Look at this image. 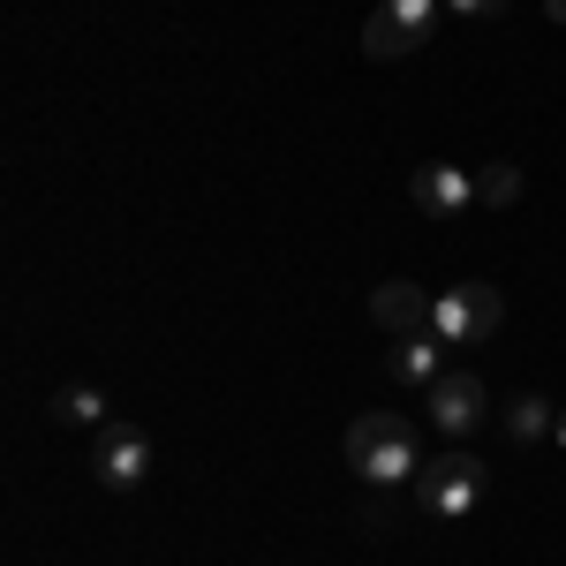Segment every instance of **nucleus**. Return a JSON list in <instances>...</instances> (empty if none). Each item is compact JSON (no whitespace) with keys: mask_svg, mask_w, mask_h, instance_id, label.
Segmentation results:
<instances>
[{"mask_svg":"<svg viewBox=\"0 0 566 566\" xmlns=\"http://www.w3.org/2000/svg\"><path fill=\"white\" fill-rule=\"evenodd\" d=\"M348 469L370 483V491H392V483L423 476L416 423H408V416H392V408H378V416H355V423H348Z\"/></svg>","mask_w":566,"mask_h":566,"instance_id":"1","label":"nucleus"},{"mask_svg":"<svg viewBox=\"0 0 566 566\" xmlns=\"http://www.w3.org/2000/svg\"><path fill=\"white\" fill-rule=\"evenodd\" d=\"M499 317H506V303H499V287H483V280H461V287H438L431 295V333L446 340V348H476V340H491Z\"/></svg>","mask_w":566,"mask_h":566,"instance_id":"2","label":"nucleus"},{"mask_svg":"<svg viewBox=\"0 0 566 566\" xmlns=\"http://www.w3.org/2000/svg\"><path fill=\"white\" fill-rule=\"evenodd\" d=\"M483 499V461L476 453H438V461H423V476H416V506L431 514V522H461L469 506Z\"/></svg>","mask_w":566,"mask_h":566,"instance_id":"3","label":"nucleus"},{"mask_svg":"<svg viewBox=\"0 0 566 566\" xmlns=\"http://www.w3.org/2000/svg\"><path fill=\"white\" fill-rule=\"evenodd\" d=\"M438 31V0H378L370 23H363V53L370 61H400L416 45H431Z\"/></svg>","mask_w":566,"mask_h":566,"instance_id":"4","label":"nucleus"},{"mask_svg":"<svg viewBox=\"0 0 566 566\" xmlns=\"http://www.w3.org/2000/svg\"><path fill=\"white\" fill-rule=\"evenodd\" d=\"M91 469L106 491H136V483L151 476V438L136 431V423H106L98 446H91Z\"/></svg>","mask_w":566,"mask_h":566,"instance_id":"5","label":"nucleus"},{"mask_svg":"<svg viewBox=\"0 0 566 566\" xmlns=\"http://www.w3.org/2000/svg\"><path fill=\"white\" fill-rule=\"evenodd\" d=\"M408 205H416L423 219H461L469 205H476V175L431 159V167H416V181H408Z\"/></svg>","mask_w":566,"mask_h":566,"instance_id":"6","label":"nucleus"},{"mask_svg":"<svg viewBox=\"0 0 566 566\" xmlns=\"http://www.w3.org/2000/svg\"><path fill=\"white\" fill-rule=\"evenodd\" d=\"M423 400H431V423L446 438H469L483 423V378H476V370H446Z\"/></svg>","mask_w":566,"mask_h":566,"instance_id":"7","label":"nucleus"},{"mask_svg":"<svg viewBox=\"0 0 566 566\" xmlns=\"http://www.w3.org/2000/svg\"><path fill=\"white\" fill-rule=\"evenodd\" d=\"M370 317L386 325L392 340H408V333H431V295H423L416 280H386V287L370 295Z\"/></svg>","mask_w":566,"mask_h":566,"instance_id":"8","label":"nucleus"},{"mask_svg":"<svg viewBox=\"0 0 566 566\" xmlns=\"http://www.w3.org/2000/svg\"><path fill=\"white\" fill-rule=\"evenodd\" d=\"M386 370L400 378V386H423V392H431L438 378H446V340H438V333H408V340H392Z\"/></svg>","mask_w":566,"mask_h":566,"instance_id":"9","label":"nucleus"},{"mask_svg":"<svg viewBox=\"0 0 566 566\" xmlns=\"http://www.w3.org/2000/svg\"><path fill=\"white\" fill-rule=\"evenodd\" d=\"M53 416H61V423H91V431H106V423H114L98 386H61V392H53Z\"/></svg>","mask_w":566,"mask_h":566,"instance_id":"10","label":"nucleus"},{"mask_svg":"<svg viewBox=\"0 0 566 566\" xmlns=\"http://www.w3.org/2000/svg\"><path fill=\"white\" fill-rule=\"evenodd\" d=\"M552 423H559V408H552L544 392H522V400L506 408V431L522 438V446H528V438H544V431H552Z\"/></svg>","mask_w":566,"mask_h":566,"instance_id":"11","label":"nucleus"},{"mask_svg":"<svg viewBox=\"0 0 566 566\" xmlns=\"http://www.w3.org/2000/svg\"><path fill=\"white\" fill-rule=\"evenodd\" d=\"M476 197H483V205H514V197H522V167L491 159V167L476 175Z\"/></svg>","mask_w":566,"mask_h":566,"instance_id":"12","label":"nucleus"},{"mask_svg":"<svg viewBox=\"0 0 566 566\" xmlns=\"http://www.w3.org/2000/svg\"><path fill=\"white\" fill-rule=\"evenodd\" d=\"M446 15H461V23H483V15H506V0H438Z\"/></svg>","mask_w":566,"mask_h":566,"instance_id":"13","label":"nucleus"},{"mask_svg":"<svg viewBox=\"0 0 566 566\" xmlns=\"http://www.w3.org/2000/svg\"><path fill=\"white\" fill-rule=\"evenodd\" d=\"M544 15H552V23H566V0H544Z\"/></svg>","mask_w":566,"mask_h":566,"instance_id":"14","label":"nucleus"},{"mask_svg":"<svg viewBox=\"0 0 566 566\" xmlns=\"http://www.w3.org/2000/svg\"><path fill=\"white\" fill-rule=\"evenodd\" d=\"M552 431H559V453H566V416H559V423H552Z\"/></svg>","mask_w":566,"mask_h":566,"instance_id":"15","label":"nucleus"}]
</instances>
